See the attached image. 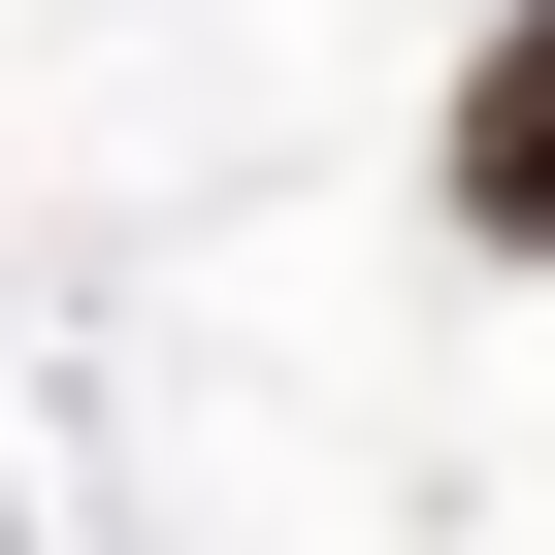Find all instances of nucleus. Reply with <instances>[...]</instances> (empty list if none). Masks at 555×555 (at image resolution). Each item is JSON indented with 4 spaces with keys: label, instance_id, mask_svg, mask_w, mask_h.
<instances>
[{
    "label": "nucleus",
    "instance_id": "2",
    "mask_svg": "<svg viewBox=\"0 0 555 555\" xmlns=\"http://www.w3.org/2000/svg\"><path fill=\"white\" fill-rule=\"evenodd\" d=\"M0 555H34V522H0Z\"/></svg>",
    "mask_w": 555,
    "mask_h": 555
},
{
    "label": "nucleus",
    "instance_id": "1",
    "mask_svg": "<svg viewBox=\"0 0 555 555\" xmlns=\"http://www.w3.org/2000/svg\"><path fill=\"white\" fill-rule=\"evenodd\" d=\"M457 229L555 261V0H490V66H457Z\"/></svg>",
    "mask_w": 555,
    "mask_h": 555
}]
</instances>
